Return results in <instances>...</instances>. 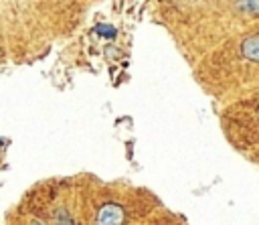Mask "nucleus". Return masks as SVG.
Returning a JSON list of instances; mask_svg holds the SVG:
<instances>
[{
    "label": "nucleus",
    "instance_id": "nucleus-1",
    "mask_svg": "<svg viewBox=\"0 0 259 225\" xmlns=\"http://www.w3.org/2000/svg\"><path fill=\"white\" fill-rule=\"evenodd\" d=\"M123 209L115 203H107L99 209L95 217V225H123Z\"/></svg>",
    "mask_w": 259,
    "mask_h": 225
},
{
    "label": "nucleus",
    "instance_id": "nucleus-3",
    "mask_svg": "<svg viewBox=\"0 0 259 225\" xmlns=\"http://www.w3.org/2000/svg\"><path fill=\"white\" fill-rule=\"evenodd\" d=\"M57 225H75V223H73V219L69 217V213L59 211V215H57Z\"/></svg>",
    "mask_w": 259,
    "mask_h": 225
},
{
    "label": "nucleus",
    "instance_id": "nucleus-5",
    "mask_svg": "<svg viewBox=\"0 0 259 225\" xmlns=\"http://www.w3.org/2000/svg\"><path fill=\"white\" fill-rule=\"evenodd\" d=\"M97 30H99V34H103V36H115V28H113V26L99 24V26H97Z\"/></svg>",
    "mask_w": 259,
    "mask_h": 225
},
{
    "label": "nucleus",
    "instance_id": "nucleus-2",
    "mask_svg": "<svg viewBox=\"0 0 259 225\" xmlns=\"http://www.w3.org/2000/svg\"><path fill=\"white\" fill-rule=\"evenodd\" d=\"M241 53L249 59V61H255L259 63V34H251L243 41L241 45Z\"/></svg>",
    "mask_w": 259,
    "mask_h": 225
},
{
    "label": "nucleus",
    "instance_id": "nucleus-4",
    "mask_svg": "<svg viewBox=\"0 0 259 225\" xmlns=\"http://www.w3.org/2000/svg\"><path fill=\"white\" fill-rule=\"evenodd\" d=\"M243 8L249 10V12H253V14H259V0H247L243 4Z\"/></svg>",
    "mask_w": 259,
    "mask_h": 225
},
{
    "label": "nucleus",
    "instance_id": "nucleus-6",
    "mask_svg": "<svg viewBox=\"0 0 259 225\" xmlns=\"http://www.w3.org/2000/svg\"><path fill=\"white\" fill-rule=\"evenodd\" d=\"M34 225H40V223H34Z\"/></svg>",
    "mask_w": 259,
    "mask_h": 225
}]
</instances>
